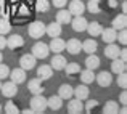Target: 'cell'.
I'll use <instances>...</instances> for the list:
<instances>
[{
  "label": "cell",
  "mask_w": 127,
  "mask_h": 114,
  "mask_svg": "<svg viewBox=\"0 0 127 114\" xmlns=\"http://www.w3.org/2000/svg\"><path fill=\"white\" fill-rule=\"evenodd\" d=\"M87 11H90L92 15H98L101 11V6H100V0H89V3L85 5Z\"/></svg>",
  "instance_id": "31"
},
{
  "label": "cell",
  "mask_w": 127,
  "mask_h": 114,
  "mask_svg": "<svg viewBox=\"0 0 127 114\" xmlns=\"http://www.w3.org/2000/svg\"><path fill=\"white\" fill-rule=\"evenodd\" d=\"M13 2H16V0H13Z\"/></svg>",
  "instance_id": "51"
},
{
  "label": "cell",
  "mask_w": 127,
  "mask_h": 114,
  "mask_svg": "<svg viewBox=\"0 0 127 114\" xmlns=\"http://www.w3.org/2000/svg\"><path fill=\"white\" fill-rule=\"evenodd\" d=\"M116 34H118V31L116 29H113V28H106V29H103L101 31V39H103V42L105 43H113V42H116Z\"/></svg>",
  "instance_id": "20"
},
{
  "label": "cell",
  "mask_w": 127,
  "mask_h": 114,
  "mask_svg": "<svg viewBox=\"0 0 127 114\" xmlns=\"http://www.w3.org/2000/svg\"><path fill=\"white\" fill-rule=\"evenodd\" d=\"M64 50H68V53H71V55H77V53L82 52V43L81 40L77 39H69L68 42H66L64 45Z\"/></svg>",
  "instance_id": "9"
},
{
  "label": "cell",
  "mask_w": 127,
  "mask_h": 114,
  "mask_svg": "<svg viewBox=\"0 0 127 114\" xmlns=\"http://www.w3.org/2000/svg\"><path fill=\"white\" fill-rule=\"evenodd\" d=\"M0 92H2V95L6 96V98H13V96L18 93V84L6 82V84H3V85L0 87Z\"/></svg>",
  "instance_id": "6"
},
{
  "label": "cell",
  "mask_w": 127,
  "mask_h": 114,
  "mask_svg": "<svg viewBox=\"0 0 127 114\" xmlns=\"http://www.w3.org/2000/svg\"><path fill=\"white\" fill-rule=\"evenodd\" d=\"M118 113H119V114H126V113H127V108H126V105L122 106L121 109H118Z\"/></svg>",
  "instance_id": "46"
},
{
  "label": "cell",
  "mask_w": 127,
  "mask_h": 114,
  "mask_svg": "<svg viewBox=\"0 0 127 114\" xmlns=\"http://www.w3.org/2000/svg\"><path fill=\"white\" fill-rule=\"evenodd\" d=\"M0 87H2V82H0Z\"/></svg>",
  "instance_id": "50"
},
{
  "label": "cell",
  "mask_w": 127,
  "mask_h": 114,
  "mask_svg": "<svg viewBox=\"0 0 127 114\" xmlns=\"http://www.w3.org/2000/svg\"><path fill=\"white\" fill-rule=\"evenodd\" d=\"M68 11L71 13L72 16L84 15V11H85V5H84V2H82V0H72V2L69 3Z\"/></svg>",
  "instance_id": "8"
},
{
  "label": "cell",
  "mask_w": 127,
  "mask_h": 114,
  "mask_svg": "<svg viewBox=\"0 0 127 114\" xmlns=\"http://www.w3.org/2000/svg\"><path fill=\"white\" fill-rule=\"evenodd\" d=\"M85 31L90 34V37H98V35L101 34V31H103V26L100 24L98 21H93V23H89V24H87Z\"/></svg>",
  "instance_id": "22"
},
{
  "label": "cell",
  "mask_w": 127,
  "mask_h": 114,
  "mask_svg": "<svg viewBox=\"0 0 127 114\" xmlns=\"http://www.w3.org/2000/svg\"><path fill=\"white\" fill-rule=\"evenodd\" d=\"M8 76H10V68L6 64H3V63H0V80L6 79Z\"/></svg>",
  "instance_id": "39"
},
{
  "label": "cell",
  "mask_w": 127,
  "mask_h": 114,
  "mask_svg": "<svg viewBox=\"0 0 127 114\" xmlns=\"http://www.w3.org/2000/svg\"><path fill=\"white\" fill-rule=\"evenodd\" d=\"M119 45H116L114 42L113 43H108L106 45V48H105V56L106 58H109V59H114V58H118L119 56Z\"/></svg>",
  "instance_id": "23"
},
{
  "label": "cell",
  "mask_w": 127,
  "mask_h": 114,
  "mask_svg": "<svg viewBox=\"0 0 127 114\" xmlns=\"http://www.w3.org/2000/svg\"><path fill=\"white\" fill-rule=\"evenodd\" d=\"M28 90L32 93V95H40V93H43V87H42V80L40 79H32L29 80L28 84Z\"/></svg>",
  "instance_id": "17"
},
{
  "label": "cell",
  "mask_w": 127,
  "mask_h": 114,
  "mask_svg": "<svg viewBox=\"0 0 127 114\" xmlns=\"http://www.w3.org/2000/svg\"><path fill=\"white\" fill-rule=\"evenodd\" d=\"M10 79H11V82L15 84H23L26 80V71L23 68H16L13 69V71H10Z\"/></svg>",
  "instance_id": "14"
},
{
  "label": "cell",
  "mask_w": 127,
  "mask_h": 114,
  "mask_svg": "<svg viewBox=\"0 0 127 114\" xmlns=\"http://www.w3.org/2000/svg\"><path fill=\"white\" fill-rule=\"evenodd\" d=\"M108 5L111 6V8H116V6H118V0H109Z\"/></svg>",
  "instance_id": "44"
},
{
  "label": "cell",
  "mask_w": 127,
  "mask_h": 114,
  "mask_svg": "<svg viewBox=\"0 0 127 114\" xmlns=\"http://www.w3.org/2000/svg\"><path fill=\"white\" fill-rule=\"evenodd\" d=\"M35 56L32 55H29V53H26V55H23L21 56V59H19V64H21V68L24 69V71H31V69H34L35 68Z\"/></svg>",
  "instance_id": "5"
},
{
  "label": "cell",
  "mask_w": 127,
  "mask_h": 114,
  "mask_svg": "<svg viewBox=\"0 0 127 114\" xmlns=\"http://www.w3.org/2000/svg\"><path fill=\"white\" fill-rule=\"evenodd\" d=\"M10 31H11V24H10V21L6 18H0V34L2 35H6L10 34Z\"/></svg>",
  "instance_id": "34"
},
{
  "label": "cell",
  "mask_w": 127,
  "mask_h": 114,
  "mask_svg": "<svg viewBox=\"0 0 127 114\" xmlns=\"http://www.w3.org/2000/svg\"><path fill=\"white\" fill-rule=\"evenodd\" d=\"M0 113H2V106H0Z\"/></svg>",
  "instance_id": "49"
},
{
  "label": "cell",
  "mask_w": 127,
  "mask_h": 114,
  "mask_svg": "<svg viewBox=\"0 0 127 114\" xmlns=\"http://www.w3.org/2000/svg\"><path fill=\"white\" fill-rule=\"evenodd\" d=\"M118 109H119V105L116 101H113V100L106 101L105 106H103V113L105 114H118Z\"/></svg>",
  "instance_id": "29"
},
{
  "label": "cell",
  "mask_w": 127,
  "mask_h": 114,
  "mask_svg": "<svg viewBox=\"0 0 127 114\" xmlns=\"http://www.w3.org/2000/svg\"><path fill=\"white\" fill-rule=\"evenodd\" d=\"M5 5V0H0V6H3Z\"/></svg>",
  "instance_id": "47"
},
{
  "label": "cell",
  "mask_w": 127,
  "mask_h": 114,
  "mask_svg": "<svg viewBox=\"0 0 127 114\" xmlns=\"http://www.w3.org/2000/svg\"><path fill=\"white\" fill-rule=\"evenodd\" d=\"M89 95H90V88L87 87V84H82V85H77L74 88V98H77V100H81V101H84V100L89 98Z\"/></svg>",
  "instance_id": "13"
},
{
  "label": "cell",
  "mask_w": 127,
  "mask_h": 114,
  "mask_svg": "<svg viewBox=\"0 0 127 114\" xmlns=\"http://www.w3.org/2000/svg\"><path fill=\"white\" fill-rule=\"evenodd\" d=\"M68 111L71 114H81L84 111V103L77 98H69L68 100Z\"/></svg>",
  "instance_id": "10"
},
{
  "label": "cell",
  "mask_w": 127,
  "mask_h": 114,
  "mask_svg": "<svg viewBox=\"0 0 127 114\" xmlns=\"http://www.w3.org/2000/svg\"><path fill=\"white\" fill-rule=\"evenodd\" d=\"M24 45V39L21 37L19 34H11L8 39H6V47L11 50H18Z\"/></svg>",
  "instance_id": "7"
},
{
  "label": "cell",
  "mask_w": 127,
  "mask_h": 114,
  "mask_svg": "<svg viewBox=\"0 0 127 114\" xmlns=\"http://www.w3.org/2000/svg\"><path fill=\"white\" fill-rule=\"evenodd\" d=\"M79 74H81V80H82V84H92L93 80H95V74H93L92 69H85V71H81Z\"/></svg>",
  "instance_id": "32"
},
{
  "label": "cell",
  "mask_w": 127,
  "mask_h": 114,
  "mask_svg": "<svg viewBox=\"0 0 127 114\" xmlns=\"http://www.w3.org/2000/svg\"><path fill=\"white\" fill-rule=\"evenodd\" d=\"M64 72H66V76H76V74H79L81 72V66L77 64V63H66V66H64Z\"/></svg>",
  "instance_id": "30"
},
{
  "label": "cell",
  "mask_w": 127,
  "mask_h": 114,
  "mask_svg": "<svg viewBox=\"0 0 127 114\" xmlns=\"http://www.w3.org/2000/svg\"><path fill=\"white\" fill-rule=\"evenodd\" d=\"M127 69V64L126 61H122L121 58H114L111 63V71L114 72V74H121V72H126Z\"/></svg>",
  "instance_id": "24"
},
{
  "label": "cell",
  "mask_w": 127,
  "mask_h": 114,
  "mask_svg": "<svg viewBox=\"0 0 127 114\" xmlns=\"http://www.w3.org/2000/svg\"><path fill=\"white\" fill-rule=\"evenodd\" d=\"M116 40H119V43L126 45V43H127V31H126V29H121L119 34H116Z\"/></svg>",
  "instance_id": "37"
},
{
  "label": "cell",
  "mask_w": 127,
  "mask_h": 114,
  "mask_svg": "<svg viewBox=\"0 0 127 114\" xmlns=\"http://www.w3.org/2000/svg\"><path fill=\"white\" fill-rule=\"evenodd\" d=\"M64 45H66V42L63 39L53 37L52 42L48 43V48H50V52H53V53H61V52H64Z\"/></svg>",
  "instance_id": "16"
},
{
  "label": "cell",
  "mask_w": 127,
  "mask_h": 114,
  "mask_svg": "<svg viewBox=\"0 0 127 114\" xmlns=\"http://www.w3.org/2000/svg\"><path fill=\"white\" fill-rule=\"evenodd\" d=\"M71 18H72V15L68 10H60V11L56 13V23H60V24H69V23H71Z\"/></svg>",
  "instance_id": "27"
},
{
  "label": "cell",
  "mask_w": 127,
  "mask_h": 114,
  "mask_svg": "<svg viewBox=\"0 0 127 114\" xmlns=\"http://www.w3.org/2000/svg\"><path fill=\"white\" fill-rule=\"evenodd\" d=\"M31 109L32 113H43L47 109V98H43V95H34L31 98Z\"/></svg>",
  "instance_id": "2"
},
{
  "label": "cell",
  "mask_w": 127,
  "mask_h": 114,
  "mask_svg": "<svg viewBox=\"0 0 127 114\" xmlns=\"http://www.w3.org/2000/svg\"><path fill=\"white\" fill-rule=\"evenodd\" d=\"M3 48H6V39H5V35L0 34V50H3Z\"/></svg>",
  "instance_id": "43"
},
{
  "label": "cell",
  "mask_w": 127,
  "mask_h": 114,
  "mask_svg": "<svg viewBox=\"0 0 127 114\" xmlns=\"http://www.w3.org/2000/svg\"><path fill=\"white\" fill-rule=\"evenodd\" d=\"M3 111H5L6 114H18L19 109H18V106H16L13 101H8V103L5 105V108H3Z\"/></svg>",
  "instance_id": "35"
},
{
  "label": "cell",
  "mask_w": 127,
  "mask_h": 114,
  "mask_svg": "<svg viewBox=\"0 0 127 114\" xmlns=\"http://www.w3.org/2000/svg\"><path fill=\"white\" fill-rule=\"evenodd\" d=\"M121 10H122V13H127V3H126V0H122V5H121Z\"/></svg>",
  "instance_id": "45"
},
{
  "label": "cell",
  "mask_w": 127,
  "mask_h": 114,
  "mask_svg": "<svg viewBox=\"0 0 127 114\" xmlns=\"http://www.w3.org/2000/svg\"><path fill=\"white\" fill-rule=\"evenodd\" d=\"M61 106H63V98L60 95H53L50 98H47V108L58 111V109H61Z\"/></svg>",
  "instance_id": "19"
},
{
  "label": "cell",
  "mask_w": 127,
  "mask_h": 114,
  "mask_svg": "<svg viewBox=\"0 0 127 114\" xmlns=\"http://www.w3.org/2000/svg\"><path fill=\"white\" fill-rule=\"evenodd\" d=\"M96 50H98V43L95 39H87L85 42H82V52L90 55V53H95Z\"/></svg>",
  "instance_id": "25"
},
{
  "label": "cell",
  "mask_w": 127,
  "mask_h": 114,
  "mask_svg": "<svg viewBox=\"0 0 127 114\" xmlns=\"http://www.w3.org/2000/svg\"><path fill=\"white\" fill-rule=\"evenodd\" d=\"M118 85L121 87V88H126V87H127V74H126V72L118 74Z\"/></svg>",
  "instance_id": "38"
},
{
  "label": "cell",
  "mask_w": 127,
  "mask_h": 114,
  "mask_svg": "<svg viewBox=\"0 0 127 114\" xmlns=\"http://www.w3.org/2000/svg\"><path fill=\"white\" fill-rule=\"evenodd\" d=\"M53 6H56V8H63V6L68 3V0H52Z\"/></svg>",
  "instance_id": "40"
},
{
  "label": "cell",
  "mask_w": 127,
  "mask_h": 114,
  "mask_svg": "<svg viewBox=\"0 0 127 114\" xmlns=\"http://www.w3.org/2000/svg\"><path fill=\"white\" fill-rule=\"evenodd\" d=\"M96 106H98V101H96V100H89V101H87V105L84 106V111L85 113H92Z\"/></svg>",
  "instance_id": "36"
},
{
  "label": "cell",
  "mask_w": 127,
  "mask_h": 114,
  "mask_svg": "<svg viewBox=\"0 0 127 114\" xmlns=\"http://www.w3.org/2000/svg\"><path fill=\"white\" fill-rule=\"evenodd\" d=\"M113 29H116V31H121V29H126L127 28V16L126 13H121V15H118L114 19H113Z\"/></svg>",
  "instance_id": "21"
},
{
  "label": "cell",
  "mask_w": 127,
  "mask_h": 114,
  "mask_svg": "<svg viewBox=\"0 0 127 114\" xmlns=\"http://www.w3.org/2000/svg\"><path fill=\"white\" fill-rule=\"evenodd\" d=\"M48 10H50V2L48 0H35V11L47 13Z\"/></svg>",
  "instance_id": "33"
},
{
  "label": "cell",
  "mask_w": 127,
  "mask_h": 114,
  "mask_svg": "<svg viewBox=\"0 0 127 114\" xmlns=\"http://www.w3.org/2000/svg\"><path fill=\"white\" fill-rule=\"evenodd\" d=\"M118 58H121L122 61H127V50L126 48H121V50H119V56H118Z\"/></svg>",
  "instance_id": "41"
},
{
  "label": "cell",
  "mask_w": 127,
  "mask_h": 114,
  "mask_svg": "<svg viewBox=\"0 0 127 114\" xmlns=\"http://www.w3.org/2000/svg\"><path fill=\"white\" fill-rule=\"evenodd\" d=\"M28 32H29V35H31L32 39H40L45 35V23H42V21H34V23H31L29 24V28H28Z\"/></svg>",
  "instance_id": "1"
},
{
  "label": "cell",
  "mask_w": 127,
  "mask_h": 114,
  "mask_svg": "<svg viewBox=\"0 0 127 114\" xmlns=\"http://www.w3.org/2000/svg\"><path fill=\"white\" fill-rule=\"evenodd\" d=\"M85 66H87V69L95 71V69L100 66V58L95 55V53H90V55L87 56V59H85Z\"/></svg>",
  "instance_id": "28"
},
{
  "label": "cell",
  "mask_w": 127,
  "mask_h": 114,
  "mask_svg": "<svg viewBox=\"0 0 127 114\" xmlns=\"http://www.w3.org/2000/svg\"><path fill=\"white\" fill-rule=\"evenodd\" d=\"M119 101H121V105H127V92H126V90L121 93V96H119Z\"/></svg>",
  "instance_id": "42"
},
{
  "label": "cell",
  "mask_w": 127,
  "mask_h": 114,
  "mask_svg": "<svg viewBox=\"0 0 127 114\" xmlns=\"http://www.w3.org/2000/svg\"><path fill=\"white\" fill-rule=\"evenodd\" d=\"M69 24L72 26V29H74L76 32H84L85 29H87V24H89V21L84 18L82 15H79V16H74V18H71V23Z\"/></svg>",
  "instance_id": "4"
},
{
  "label": "cell",
  "mask_w": 127,
  "mask_h": 114,
  "mask_svg": "<svg viewBox=\"0 0 127 114\" xmlns=\"http://www.w3.org/2000/svg\"><path fill=\"white\" fill-rule=\"evenodd\" d=\"M95 80L98 82L100 87H109L111 82H113V76H111V72H108V71H101L100 74L95 76Z\"/></svg>",
  "instance_id": "12"
},
{
  "label": "cell",
  "mask_w": 127,
  "mask_h": 114,
  "mask_svg": "<svg viewBox=\"0 0 127 114\" xmlns=\"http://www.w3.org/2000/svg\"><path fill=\"white\" fill-rule=\"evenodd\" d=\"M58 95L61 96L63 100H69V98H72V95H74V88H72L71 85H68V84H63V85L58 88Z\"/></svg>",
  "instance_id": "26"
},
{
  "label": "cell",
  "mask_w": 127,
  "mask_h": 114,
  "mask_svg": "<svg viewBox=\"0 0 127 114\" xmlns=\"http://www.w3.org/2000/svg\"><path fill=\"white\" fill-rule=\"evenodd\" d=\"M50 53V48L47 43L43 42H37L34 47H32V55L35 56V59H45Z\"/></svg>",
  "instance_id": "3"
},
{
  "label": "cell",
  "mask_w": 127,
  "mask_h": 114,
  "mask_svg": "<svg viewBox=\"0 0 127 114\" xmlns=\"http://www.w3.org/2000/svg\"><path fill=\"white\" fill-rule=\"evenodd\" d=\"M2 59H3V55H2V50H0V63H2Z\"/></svg>",
  "instance_id": "48"
},
{
  "label": "cell",
  "mask_w": 127,
  "mask_h": 114,
  "mask_svg": "<svg viewBox=\"0 0 127 114\" xmlns=\"http://www.w3.org/2000/svg\"><path fill=\"white\" fill-rule=\"evenodd\" d=\"M52 76H53L52 66L42 64V66H39V68H37V79H40V80H48Z\"/></svg>",
  "instance_id": "18"
},
{
  "label": "cell",
  "mask_w": 127,
  "mask_h": 114,
  "mask_svg": "<svg viewBox=\"0 0 127 114\" xmlns=\"http://www.w3.org/2000/svg\"><path fill=\"white\" fill-rule=\"evenodd\" d=\"M61 32H63L61 24H60V23H56V21H53V23H50V24L45 26V34L50 35L52 39L53 37H60V35H61Z\"/></svg>",
  "instance_id": "11"
},
{
  "label": "cell",
  "mask_w": 127,
  "mask_h": 114,
  "mask_svg": "<svg viewBox=\"0 0 127 114\" xmlns=\"http://www.w3.org/2000/svg\"><path fill=\"white\" fill-rule=\"evenodd\" d=\"M50 66H52V69H55V71H61L66 66V58L63 55H60V53H55V56H53L52 61H50Z\"/></svg>",
  "instance_id": "15"
}]
</instances>
